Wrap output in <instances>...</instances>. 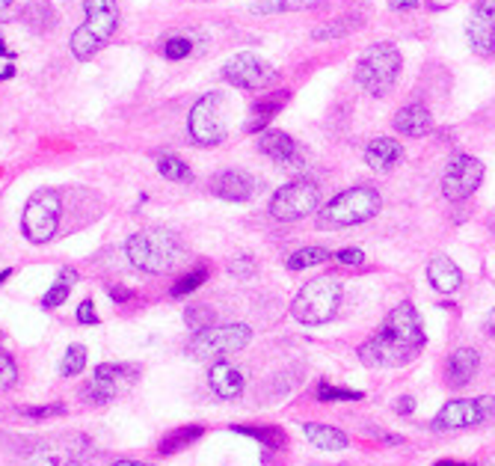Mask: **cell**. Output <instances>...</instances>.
<instances>
[{
    "label": "cell",
    "instance_id": "obj_1",
    "mask_svg": "<svg viewBox=\"0 0 495 466\" xmlns=\"http://www.w3.org/2000/svg\"><path fill=\"white\" fill-rule=\"evenodd\" d=\"M424 344H428V336H424L421 318L415 306L404 300L386 315L383 327L359 344V359L368 368H397L419 357Z\"/></svg>",
    "mask_w": 495,
    "mask_h": 466
},
{
    "label": "cell",
    "instance_id": "obj_2",
    "mask_svg": "<svg viewBox=\"0 0 495 466\" xmlns=\"http://www.w3.org/2000/svg\"><path fill=\"white\" fill-rule=\"evenodd\" d=\"M128 262L143 273H169L181 258H185V244L176 232L169 229H143L128 238L125 244Z\"/></svg>",
    "mask_w": 495,
    "mask_h": 466
},
{
    "label": "cell",
    "instance_id": "obj_3",
    "mask_svg": "<svg viewBox=\"0 0 495 466\" xmlns=\"http://www.w3.org/2000/svg\"><path fill=\"white\" fill-rule=\"evenodd\" d=\"M380 194L374 187H350V191L333 196L326 205H320L318 211V229H350L359 223L377 217L380 211Z\"/></svg>",
    "mask_w": 495,
    "mask_h": 466
},
{
    "label": "cell",
    "instance_id": "obj_4",
    "mask_svg": "<svg viewBox=\"0 0 495 466\" xmlns=\"http://www.w3.org/2000/svg\"><path fill=\"white\" fill-rule=\"evenodd\" d=\"M83 12H86V21L72 36L75 59H92L119 28L116 0H83Z\"/></svg>",
    "mask_w": 495,
    "mask_h": 466
},
{
    "label": "cell",
    "instance_id": "obj_5",
    "mask_svg": "<svg viewBox=\"0 0 495 466\" xmlns=\"http://www.w3.org/2000/svg\"><path fill=\"white\" fill-rule=\"evenodd\" d=\"M338 304H342V282L335 276H318V280H309L291 300V315L294 321L306 327H320L333 321Z\"/></svg>",
    "mask_w": 495,
    "mask_h": 466
},
{
    "label": "cell",
    "instance_id": "obj_6",
    "mask_svg": "<svg viewBox=\"0 0 495 466\" xmlns=\"http://www.w3.org/2000/svg\"><path fill=\"white\" fill-rule=\"evenodd\" d=\"M401 51H397L392 42H377L371 45L356 63V83L362 86L368 96L383 99L389 90L395 86L397 75H401Z\"/></svg>",
    "mask_w": 495,
    "mask_h": 466
},
{
    "label": "cell",
    "instance_id": "obj_7",
    "mask_svg": "<svg viewBox=\"0 0 495 466\" xmlns=\"http://www.w3.org/2000/svg\"><path fill=\"white\" fill-rule=\"evenodd\" d=\"M249 339H253V330L247 324H211L208 330H199L190 339L187 353L196 362H216L243 351Z\"/></svg>",
    "mask_w": 495,
    "mask_h": 466
},
{
    "label": "cell",
    "instance_id": "obj_8",
    "mask_svg": "<svg viewBox=\"0 0 495 466\" xmlns=\"http://www.w3.org/2000/svg\"><path fill=\"white\" fill-rule=\"evenodd\" d=\"M59 217H63V196L59 191H39L33 194L21 214V229L30 244H48L57 235Z\"/></svg>",
    "mask_w": 495,
    "mask_h": 466
},
{
    "label": "cell",
    "instance_id": "obj_9",
    "mask_svg": "<svg viewBox=\"0 0 495 466\" xmlns=\"http://www.w3.org/2000/svg\"><path fill=\"white\" fill-rule=\"evenodd\" d=\"M320 187L309 178H297L291 185H282L271 200V214L282 223L302 220L309 214L320 211Z\"/></svg>",
    "mask_w": 495,
    "mask_h": 466
},
{
    "label": "cell",
    "instance_id": "obj_10",
    "mask_svg": "<svg viewBox=\"0 0 495 466\" xmlns=\"http://www.w3.org/2000/svg\"><path fill=\"white\" fill-rule=\"evenodd\" d=\"M140 377V366L131 362H101L92 371V381L83 386V399L92 404H110L116 395L128 392Z\"/></svg>",
    "mask_w": 495,
    "mask_h": 466
},
{
    "label": "cell",
    "instance_id": "obj_11",
    "mask_svg": "<svg viewBox=\"0 0 495 466\" xmlns=\"http://www.w3.org/2000/svg\"><path fill=\"white\" fill-rule=\"evenodd\" d=\"M187 131L199 146H216L225 140V96L208 92L193 105L187 119Z\"/></svg>",
    "mask_w": 495,
    "mask_h": 466
},
{
    "label": "cell",
    "instance_id": "obj_12",
    "mask_svg": "<svg viewBox=\"0 0 495 466\" xmlns=\"http://www.w3.org/2000/svg\"><path fill=\"white\" fill-rule=\"evenodd\" d=\"M483 181V163L475 158V154L466 152H454L442 170V196L448 202H463L468 200Z\"/></svg>",
    "mask_w": 495,
    "mask_h": 466
},
{
    "label": "cell",
    "instance_id": "obj_13",
    "mask_svg": "<svg viewBox=\"0 0 495 466\" xmlns=\"http://www.w3.org/2000/svg\"><path fill=\"white\" fill-rule=\"evenodd\" d=\"M490 416H495L492 395H481V399H457V401H448L445 407L436 413L433 428L436 430L472 428V425H481V422H486Z\"/></svg>",
    "mask_w": 495,
    "mask_h": 466
},
{
    "label": "cell",
    "instance_id": "obj_14",
    "mask_svg": "<svg viewBox=\"0 0 495 466\" xmlns=\"http://www.w3.org/2000/svg\"><path fill=\"white\" fill-rule=\"evenodd\" d=\"M220 75L223 81L240 86V90H264V86L279 81V72L258 54H234Z\"/></svg>",
    "mask_w": 495,
    "mask_h": 466
},
{
    "label": "cell",
    "instance_id": "obj_15",
    "mask_svg": "<svg viewBox=\"0 0 495 466\" xmlns=\"http://www.w3.org/2000/svg\"><path fill=\"white\" fill-rule=\"evenodd\" d=\"M258 149H262L276 167H282L288 172H297V170H302V163H306L302 146L294 140L291 134L276 131V128H264V131L258 134Z\"/></svg>",
    "mask_w": 495,
    "mask_h": 466
},
{
    "label": "cell",
    "instance_id": "obj_16",
    "mask_svg": "<svg viewBox=\"0 0 495 466\" xmlns=\"http://www.w3.org/2000/svg\"><path fill=\"white\" fill-rule=\"evenodd\" d=\"M466 33L475 54L495 57V0H477L468 15Z\"/></svg>",
    "mask_w": 495,
    "mask_h": 466
},
{
    "label": "cell",
    "instance_id": "obj_17",
    "mask_svg": "<svg viewBox=\"0 0 495 466\" xmlns=\"http://www.w3.org/2000/svg\"><path fill=\"white\" fill-rule=\"evenodd\" d=\"M211 194L223 202H247L255 194V178L243 170H223L211 178Z\"/></svg>",
    "mask_w": 495,
    "mask_h": 466
},
{
    "label": "cell",
    "instance_id": "obj_18",
    "mask_svg": "<svg viewBox=\"0 0 495 466\" xmlns=\"http://www.w3.org/2000/svg\"><path fill=\"white\" fill-rule=\"evenodd\" d=\"M208 383H211V392L223 401L240 399L243 386H247V381H243V371L234 366V362H223V359L211 362V368H208Z\"/></svg>",
    "mask_w": 495,
    "mask_h": 466
},
{
    "label": "cell",
    "instance_id": "obj_19",
    "mask_svg": "<svg viewBox=\"0 0 495 466\" xmlns=\"http://www.w3.org/2000/svg\"><path fill=\"white\" fill-rule=\"evenodd\" d=\"M395 131L404 137H428L433 131V114L424 101H412V105L401 107L395 114Z\"/></svg>",
    "mask_w": 495,
    "mask_h": 466
},
{
    "label": "cell",
    "instance_id": "obj_20",
    "mask_svg": "<svg viewBox=\"0 0 495 466\" xmlns=\"http://www.w3.org/2000/svg\"><path fill=\"white\" fill-rule=\"evenodd\" d=\"M477 368H481V353H477L475 348H457L448 357V366H445L448 386L463 390L466 383H472V377L477 375Z\"/></svg>",
    "mask_w": 495,
    "mask_h": 466
},
{
    "label": "cell",
    "instance_id": "obj_21",
    "mask_svg": "<svg viewBox=\"0 0 495 466\" xmlns=\"http://www.w3.org/2000/svg\"><path fill=\"white\" fill-rule=\"evenodd\" d=\"M401 161H404V149L392 137H377V140L365 146V163L374 172H392Z\"/></svg>",
    "mask_w": 495,
    "mask_h": 466
},
{
    "label": "cell",
    "instance_id": "obj_22",
    "mask_svg": "<svg viewBox=\"0 0 495 466\" xmlns=\"http://www.w3.org/2000/svg\"><path fill=\"white\" fill-rule=\"evenodd\" d=\"M428 280L439 295H454V291L463 286V271H460L448 256H436L428 265Z\"/></svg>",
    "mask_w": 495,
    "mask_h": 466
},
{
    "label": "cell",
    "instance_id": "obj_23",
    "mask_svg": "<svg viewBox=\"0 0 495 466\" xmlns=\"http://www.w3.org/2000/svg\"><path fill=\"white\" fill-rule=\"evenodd\" d=\"M302 434L311 446L324 448V452H342V448L350 446V439H347L344 430H338L333 425H318V422H306L302 425Z\"/></svg>",
    "mask_w": 495,
    "mask_h": 466
},
{
    "label": "cell",
    "instance_id": "obj_24",
    "mask_svg": "<svg viewBox=\"0 0 495 466\" xmlns=\"http://www.w3.org/2000/svg\"><path fill=\"white\" fill-rule=\"evenodd\" d=\"M285 101H288V92H273V96H264L258 105H253V116H249V122H247V131L249 134L264 131L267 122H271V119L279 114Z\"/></svg>",
    "mask_w": 495,
    "mask_h": 466
},
{
    "label": "cell",
    "instance_id": "obj_25",
    "mask_svg": "<svg viewBox=\"0 0 495 466\" xmlns=\"http://www.w3.org/2000/svg\"><path fill=\"white\" fill-rule=\"evenodd\" d=\"M21 21L28 24L30 30H36V33L54 30V24H57L54 6H51L48 0H30V4L21 10Z\"/></svg>",
    "mask_w": 495,
    "mask_h": 466
},
{
    "label": "cell",
    "instance_id": "obj_26",
    "mask_svg": "<svg viewBox=\"0 0 495 466\" xmlns=\"http://www.w3.org/2000/svg\"><path fill=\"white\" fill-rule=\"evenodd\" d=\"M202 434H205V428H202V425H185V428H176V430H169V434L158 443V452H161L163 457L178 454V452H185V448H187L190 443H196V439L202 437Z\"/></svg>",
    "mask_w": 495,
    "mask_h": 466
},
{
    "label": "cell",
    "instance_id": "obj_27",
    "mask_svg": "<svg viewBox=\"0 0 495 466\" xmlns=\"http://www.w3.org/2000/svg\"><path fill=\"white\" fill-rule=\"evenodd\" d=\"M75 282H77V271H72V267H63V271L57 273L54 286H51V288L45 291V297H42V306H45V309H57V306H63V304H66V297L72 295Z\"/></svg>",
    "mask_w": 495,
    "mask_h": 466
},
{
    "label": "cell",
    "instance_id": "obj_28",
    "mask_svg": "<svg viewBox=\"0 0 495 466\" xmlns=\"http://www.w3.org/2000/svg\"><path fill=\"white\" fill-rule=\"evenodd\" d=\"M158 172L167 181H176V185H185V181H193V170L187 167L178 154H161L158 158Z\"/></svg>",
    "mask_w": 495,
    "mask_h": 466
},
{
    "label": "cell",
    "instance_id": "obj_29",
    "mask_svg": "<svg viewBox=\"0 0 495 466\" xmlns=\"http://www.w3.org/2000/svg\"><path fill=\"white\" fill-rule=\"evenodd\" d=\"M329 249L326 247H302L297 253L288 256V271H306V267H315V265H324L329 262Z\"/></svg>",
    "mask_w": 495,
    "mask_h": 466
},
{
    "label": "cell",
    "instance_id": "obj_30",
    "mask_svg": "<svg viewBox=\"0 0 495 466\" xmlns=\"http://www.w3.org/2000/svg\"><path fill=\"white\" fill-rule=\"evenodd\" d=\"M232 430H234V434H247V437L258 439V443H264V446H267V452H273V448H282V446H285V430H279V428H249V425H234Z\"/></svg>",
    "mask_w": 495,
    "mask_h": 466
},
{
    "label": "cell",
    "instance_id": "obj_31",
    "mask_svg": "<svg viewBox=\"0 0 495 466\" xmlns=\"http://www.w3.org/2000/svg\"><path fill=\"white\" fill-rule=\"evenodd\" d=\"M77 454H72V448H42L30 457V466H75Z\"/></svg>",
    "mask_w": 495,
    "mask_h": 466
},
{
    "label": "cell",
    "instance_id": "obj_32",
    "mask_svg": "<svg viewBox=\"0 0 495 466\" xmlns=\"http://www.w3.org/2000/svg\"><path fill=\"white\" fill-rule=\"evenodd\" d=\"M362 24V19H350V15H347V19H335V21H329V24H320V28L311 33V39H318V42H326V39H342V36H347V33H350L353 28H359Z\"/></svg>",
    "mask_w": 495,
    "mask_h": 466
},
{
    "label": "cell",
    "instance_id": "obj_33",
    "mask_svg": "<svg viewBox=\"0 0 495 466\" xmlns=\"http://www.w3.org/2000/svg\"><path fill=\"white\" fill-rule=\"evenodd\" d=\"M306 4H315V0H255V4L249 6V12L253 15H279V12L300 10V6H306Z\"/></svg>",
    "mask_w": 495,
    "mask_h": 466
},
{
    "label": "cell",
    "instance_id": "obj_34",
    "mask_svg": "<svg viewBox=\"0 0 495 466\" xmlns=\"http://www.w3.org/2000/svg\"><path fill=\"white\" fill-rule=\"evenodd\" d=\"M205 280H208V267L202 265V267H196V271H190V273L181 276V280L176 282V286H172L169 295L176 297V300H181V297L193 295V291H196L199 286H205Z\"/></svg>",
    "mask_w": 495,
    "mask_h": 466
},
{
    "label": "cell",
    "instance_id": "obj_35",
    "mask_svg": "<svg viewBox=\"0 0 495 466\" xmlns=\"http://www.w3.org/2000/svg\"><path fill=\"white\" fill-rule=\"evenodd\" d=\"M83 368H86V348H83V344H68V351L63 357V366H59V375L75 377V375H81Z\"/></svg>",
    "mask_w": 495,
    "mask_h": 466
},
{
    "label": "cell",
    "instance_id": "obj_36",
    "mask_svg": "<svg viewBox=\"0 0 495 466\" xmlns=\"http://www.w3.org/2000/svg\"><path fill=\"white\" fill-rule=\"evenodd\" d=\"M185 321L193 333L199 330H208V327L214 324V309L211 306H190L185 312Z\"/></svg>",
    "mask_w": 495,
    "mask_h": 466
},
{
    "label": "cell",
    "instance_id": "obj_37",
    "mask_svg": "<svg viewBox=\"0 0 495 466\" xmlns=\"http://www.w3.org/2000/svg\"><path fill=\"white\" fill-rule=\"evenodd\" d=\"M362 392L356 390H342V386L333 383H320L318 386V401H359Z\"/></svg>",
    "mask_w": 495,
    "mask_h": 466
},
{
    "label": "cell",
    "instance_id": "obj_38",
    "mask_svg": "<svg viewBox=\"0 0 495 466\" xmlns=\"http://www.w3.org/2000/svg\"><path fill=\"white\" fill-rule=\"evenodd\" d=\"M15 383H19V366L12 362L10 353L0 351V392L12 390Z\"/></svg>",
    "mask_w": 495,
    "mask_h": 466
},
{
    "label": "cell",
    "instance_id": "obj_39",
    "mask_svg": "<svg viewBox=\"0 0 495 466\" xmlns=\"http://www.w3.org/2000/svg\"><path fill=\"white\" fill-rule=\"evenodd\" d=\"M190 51H193V45H190L187 36H172L163 42V57L167 59H185Z\"/></svg>",
    "mask_w": 495,
    "mask_h": 466
},
{
    "label": "cell",
    "instance_id": "obj_40",
    "mask_svg": "<svg viewBox=\"0 0 495 466\" xmlns=\"http://www.w3.org/2000/svg\"><path fill=\"white\" fill-rule=\"evenodd\" d=\"M229 273L232 276H240V280H249V276L255 273V258L253 256H238L229 262Z\"/></svg>",
    "mask_w": 495,
    "mask_h": 466
},
{
    "label": "cell",
    "instance_id": "obj_41",
    "mask_svg": "<svg viewBox=\"0 0 495 466\" xmlns=\"http://www.w3.org/2000/svg\"><path fill=\"white\" fill-rule=\"evenodd\" d=\"M66 404H48V407H24L21 416L28 419H51V416H63Z\"/></svg>",
    "mask_w": 495,
    "mask_h": 466
},
{
    "label": "cell",
    "instance_id": "obj_42",
    "mask_svg": "<svg viewBox=\"0 0 495 466\" xmlns=\"http://www.w3.org/2000/svg\"><path fill=\"white\" fill-rule=\"evenodd\" d=\"M335 258H338L342 265H347V267H359V265L365 262V253H362L359 247H344V249H338Z\"/></svg>",
    "mask_w": 495,
    "mask_h": 466
},
{
    "label": "cell",
    "instance_id": "obj_43",
    "mask_svg": "<svg viewBox=\"0 0 495 466\" xmlns=\"http://www.w3.org/2000/svg\"><path fill=\"white\" fill-rule=\"evenodd\" d=\"M77 321L81 324H98V312H95L92 300H83V304L77 306Z\"/></svg>",
    "mask_w": 495,
    "mask_h": 466
},
{
    "label": "cell",
    "instance_id": "obj_44",
    "mask_svg": "<svg viewBox=\"0 0 495 466\" xmlns=\"http://www.w3.org/2000/svg\"><path fill=\"white\" fill-rule=\"evenodd\" d=\"M389 10H395V12H412V10H419V0H389Z\"/></svg>",
    "mask_w": 495,
    "mask_h": 466
},
{
    "label": "cell",
    "instance_id": "obj_45",
    "mask_svg": "<svg viewBox=\"0 0 495 466\" xmlns=\"http://www.w3.org/2000/svg\"><path fill=\"white\" fill-rule=\"evenodd\" d=\"M412 410H415V399H410V395L397 399V413H401V416H410Z\"/></svg>",
    "mask_w": 495,
    "mask_h": 466
},
{
    "label": "cell",
    "instance_id": "obj_46",
    "mask_svg": "<svg viewBox=\"0 0 495 466\" xmlns=\"http://www.w3.org/2000/svg\"><path fill=\"white\" fill-rule=\"evenodd\" d=\"M110 297H113V300H119V304H125V300H131L134 295H131V291H128V288H116V286H113V288H110Z\"/></svg>",
    "mask_w": 495,
    "mask_h": 466
},
{
    "label": "cell",
    "instance_id": "obj_47",
    "mask_svg": "<svg viewBox=\"0 0 495 466\" xmlns=\"http://www.w3.org/2000/svg\"><path fill=\"white\" fill-rule=\"evenodd\" d=\"M12 6H15V0H0V21H6L12 15Z\"/></svg>",
    "mask_w": 495,
    "mask_h": 466
},
{
    "label": "cell",
    "instance_id": "obj_48",
    "mask_svg": "<svg viewBox=\"0 0 495 466\" xmlns=\"http://www.w3.org/2000/svg\"><path fill=\"white\" fill-rule=\"evenodd\" d=\"M483 333L490 336V339H495V309L490 315H486V321H483Z\"/></svg>",
    "mask_w": 495,
    "mask_h": 466
},
{
    "label": "cell",
    "instance_id": "obj_49",
    "mask_svg": "<svg viewBox=\"0 0 495 466\" xmlns=\"http://www.w3.org/2000/svg\"><path fill=\"white\" fill-rule=\"evenodd\" d=\"M10 77H15V66H12V63L6 66L4 72H0V83H4V81H10Z\"/></svg>",
    "mask_w": 495,
    "mask_h": 466
},
{
    "label": "cell",
    "instance_id": "obj_50",
    "mask_svg": "<svg viewBox=\"0 0 495 466\" xmlns=\"http://www.w3.org/2000/svg\"><path fill=\"white\" fill-rule=\"evenodd\" d=\"M110 466H149V463H140V461H116V463H110Z\"/></svg>",
    "mask_w": 495,
    "mask_h": 466
},
{
    "label": "cell",
    "instance_id": "obj_51",
    "mask_svg": "<svg viewBox=\"0 0 495 466\" xmlns=\"http://www.w3.org/2000/svg\"><path fill=\"white\" fill-rule=\"evenodd\" d=\"M0 57H6V59H15V54H12V51H6L4 39H0Z\"/></svg>",
    "mask_w": 495,
    "mask_h": 466
},
{
    "label": "cell",
    "instance_id": "obj_52",
    "mask_svg": "<svg viewBox=\"0 0 495 466\" xmlns=\"http://www.w3.org/2000/svg\"><path fill=\"white\" fill-rule=\"evenodd\" d=\"M10 276H12V271H10V267H6V271H0V286H4V282L10 280Z\"/></svg>",
    "mask_w": 495,
    "mask_h": 466
},
{
    "label": "cell",
    "instance_id": "obj_53",
    "mask_svg": "<svg viewBox=\"0 0 495 466\" xmlns=\"http://www.w3.org/2000/svg\"><path fill=\"white\" fill-rule=\"evenodd\" d=\"M436 466H468V463H457V461H439Z\"/></svg>",
    "mask_w": 495,
    "mask_h": 466
},
{
    "label": "cell",
    "instance_id": "obj_54",
    "mask_svg": "<svg viewBox=\"0 0 495 466\" xmlns=\"http://www.w3.org/2000/svg\"><path fill=\"white\" fill-rule=\"evenodd\" d=\"M490 232H492V235H495V214H492V217H490Z\"/></svg>",
    "mask_w": 495,
    "mask_h": 466
},
{
    "label": "cell",
    "instance_id": "obj_55",
    "mask_svg": "<svg viewBox=\"0 0 495 466\" xmlns=\"http://www.w3.org/2000/svg\"><path fill=\"white\" fill-rule=\"evenodd\" d=\"M486 466H495V461H490V463H486Z\"/></svg>",
    "mask_w": 495,
    "mask_h": 466
}]
</instances>
